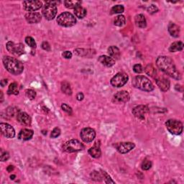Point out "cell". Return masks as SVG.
<instances>
[{"mask_svg": "<svg viewBox=\"0 0 184 184\" xmlns=\"http://www.w3.org/2000/svg\"><path fill=\"white\" fill-rule=\"evenodd\" d=\"M156 64L160 71L165 73L166 75L172 77V78L180 80L181 78V75L174 64L173 60L166 56L158 57Z\"/></svg>", "mask_w": 184, "mask_h": 184, "instance_id": "1", "label": "cell"}, {"mask_svg": "<svg viewBox=\"0 0 184 184\" xmlns=\"http://www.w3.org/2000/svg\"><path fill=\"white\" fill-rule=\"evenodd\" d=\"M2 61L7 71L12 74L19 75L24 70V66L21 62L11 56H4Z\"/></svg>", "mask_w": 184, "mask_h": 184, "instance_id": "2", "label": "cell"}, {"mask_svg": "<svg viewBox=\"0 0 184 184\" xmlns=\"http://www.w3.org/2000/svg\"><path fill=\"white\" fill-rule=\"evenodd\" d=\"M133 86L142 91H151L154 89V86L152 82L145 76H138L133 80Z\"/></svg>", "mask_w": 184, "mask_h": 184, "instance_id": "3", "label": "cell"}, {"mask_svg": "<svg viewBox=\"0 0 184 184\" xmlns=\"http://www.w3.org/2000/svg\"><path fill=\"white\" fill-rule=\"evenodd\" d=\"M60 3L57 1H47L43 7V16L48 20H52L56 16L57 14V4Z\"/></svg>", "mask_w": 184, "mask_h": 184, "instance_id": "4", "label": "cell"}, {"mask_svg": "<svg viewBox=\"0 0 184 184\" xmlns=\"http://www.w3.org/2000/svg\"><path fill=\"white\" fill-rule=\"evenodd\" d=\"M57 22L61 26L63 27H71L76 23V17L70 12H66L61 13L57 17Z\"/></svg>", "mask_w": 184, "mask_h": 184, "instance_id": "5", "label": "cell"}, {"mask_svg": "<svg viewBox=\"0 0 184 184\" xmlns=\"http://www.w3.org/2000/svg\"><path fill=\"white\" fill-rule=\"evenodd\" d=\"M165 125L167 130L173 135H178L183 132V124L177 119H168Z\"/></svg>", "mask_w": 184, "mask_h": 184, "instance_id": "6", "label": "cell"}, {"mask_svg": "<svg viewBox=\"0 0 184 184\" xmlns=\"http://www.w3.org/2000/svg\"><path fill=\"white\" fill-rule=\"evenodd\" d=\"M84 148V146L80 141L78 140H71L64 144L63 149L67 153H74L82 150Z\"/></svg>", "mask_w": 184, "mask_h": 184, "instance_id": "7", "label": "cell"}, {"mask_svg": "<svg viewBox=\"0 0 184 184\" xmlns=\"http://www.w3.org/2000/svg\"><path fill=\"white\" fill-rule=\"evenodd\" d=\"M128 75L125 73H118L111 79V84L114 87H122L128 81Z\"/></svg>", "mask_w": 184, "mask_h": 184, "instance_id": "8", "label": "cell"}, {"mask_svg": "<svg viewBox=\"0 0 184 184\" xmlns=\"http://www.w3.org/2000/svg\"><path fill=\"white\" fill-rule=\"evenodd\" d=\"M7 49L9 53L17 55V56H21L24 53V46L21 43L15 44L13 42L9 41L6 45Z\"/></svg>", "mask_w": 184, "mask_h": 184, "instance_id": "9", "label": "cell"}, {"mask_svg": "<svg viewBox=\"0 0 184 184\" xmlns=\"http://www.w3.org/2000/svg\"><path fill=\"white\" fill-rule=\"evenodd\" d=\"M81 140H83L84 143H91L92 141L94 140L96 137V133L94 130L90 127H86L84 128L81 132Z\"/></svg>", "mask_w": 184, "mask_h": 184, "instance_id": "10", "label": "cell"}, {"mask_svg": "<svg viewBox=\"0 0 184 184\" xmlns=\"http://www.w3.org/2000/svg\"><path fill=\"white\" fill-rule=\"evenodd\" d=\"M22 5L24 10L33 12L41 9L43 6V3L41 1H24Z\"/></svg>", "mask_w": 184, "mask_h": 184, "instance_id": "11", "label": "cell"}, {"mask_svg": "<svg viewBox=\"0 0 184 184\" xmlns=\"http://www.w3.org/2000/svg\"><path fill=\"white\" fill-rule=\"evenodd\" d=\"M1 133L7 138H13L15 136V131L12 125L7 123L0 124Z\"/></svg>", "mask_w": 184, "mask_h": 184, "instance_id": "12", "label": "cell"}, {"mask_svg": "<svg viewBox=\"0 0 184 184\" xmlns=\"http://www.w3.org/2000/svg\"><path fill=\"white\" fill-rule=\"evenodd\" d=\"M130 100V94L126 91H119L116 94H114L113 101L116 104L125 103Z\"/></svg>", "mask_w": 184, "mask_h": 184, "instance_id": "13", "label": "cell"}, {"mask_svg": "<svg viewBox=\"0 0 184 184\" xmlns=\"http://www.w3.org/2000/svg\"><path fill=\"white\" fill-rule=\"evenodd\" d=\"M156 84L161 91H167L170 89V81L165 76H158L155 78Z\"/></svg>", "mask_w": 184, "mask_h": 184, "instance_id": "14", "label": "cell"}, {"mask_svg": "<svg viewBox=\"0 0 184 184\" xmlns=\"http://www.w3.org/2000/svg\"><path fill=\"white\" fill-rule=\"evenodd\" d=\"M135 147V144L133 143H130V142H127V143H120L116 145V150H117L119 153H120L122 154H125L129 153V152L133 150Z\"/></svg>", "mask_w": 184, "mask_h": 184, "instance_id": "15", "label": "cell"}, {"mask_svg": "<svg viewBox=\"0 0 184 184\" xmlns=\"http://www.w3.org/2000/svg\"><path fill=\"white\" fill-rule=\"evenodd\" d=\"M148 107L145 105H139L136 106L133 109V114L135 117L140 119H145V115L148 113Z\"/></svg>", "mask_w": 184, "mask_h": 184, "instance_id": "16", "label": "cell"}, {"mask_svg": "<svg viewBox=\"0 0 184 184\" xmlns=\"http://www.w3.org/2000/svg\"><path fill=\"white\" fill-rule=\"evenodd\" d=\"M26 20L30 24L38 23L41 21L42 16L38 12H28L25 14Z\"/></svg>", "mask_w": 184, "mask_h": 184, "instance_id": "17", "label": "cell"}, {"mask_svg": "<svg viewBox=\"0 0 184 184\" xmlns=\"http://www.w3.org/2000/svg\"><path fill=\"white\" fill-rule=\"evenodd\" d=\"M17 119L23 125H30L31 124V117L26 112H19L17 114Z\"/></svg>", "mask_w": 184, "mask_h": 184, "instance_id": "18", "label": "cell"}, {"mask_svg": "<svg viewBox=\"0 0 184 184\" xmlns=\"http://www.w3.org/2000/svg\"><path fill=\"white\" fill-rule=\"evenodd\" d=\"M34 135L33 131L29 129H23L19 132L18 138L22 140H29L33 138Z\"/></svg>", "mask_w": 184, "mask_h": 184, "instance_id": "19", "label": "cell"}, {"mask_svg": "<svg viewBox=\"0 0 184 184\" xmlns=\"http://www.w3.org/2000/svg\"><path fill=\"white\" fill-rule=\"evenodd\" d=\"M99 61L106 67H111L115 64V61L111 57L107 56H101L99 58Z\"/></svg>", "mask_w": 184, "mask_h": 184, "instance_id": "20", "label": "cell"}, {"mask_svg": "<svg viewBox=\"0 0 184 184\" xmlns=\"http://www.w3.org/2000/svg\"><path fill=\"white\" fill-rule=\"evenodd\" d=\"M168 32L171 36L174 38H178L180 35V27L175 23L170 22L168 25Z\"/></svg>", "mask_w": 184, "mask_h": 184, "instance_id": "21", "label": "cell"}, {"mask_svg": "<svg viewBox=\"0 0 184 184\" xmlns=\"http://www.w3.org/2000/svg\"><path fill=\"white\" fill-rule=\"evenodd\" d=\"M89 153L91 157H93L94 158H100V156L101 155V152L99 145H98L97 143H96L95 145L89 149Z\"/></svg>", "mask_w": 184, "mask_h": 184, "instance_id": "22", "label": "cell"}, {"mask_svg": "<svg viewBox=\"0 0 184 184\" xmlns=\"http://www.w3.org/2000/svg\"><path fill=\"white\" fill-rule=\"evenodd\" d=\"M108 53L111 56V58H112L113 59H119L121 56L120 51L116 46L109 47L108 48Z\"/></svg>", "mask_w": 184, "mask_h": 184, "instance_id": "23", "label": "cell"}, {"mask_svg": "<svg viewBox=\"0 0 184 184\" xmlns=\"http://www.w3.org/2000/svg\"><path fill=\"white\" fill-rule=\"evenodd\" d=\"M135 23L136 25L140 27V28H144L147 25V22H146V19L145 17L143 15V14H140L136 15L135 17Z\"/></svg>", "mask_w": 184, "mask_h": 184, "instance_id": "24", "label": "cell"}, {"mask_svg": "<svg viewBox=\"0 0 184 184\" xmlns=\"http://www.w3.org/2000/svg\"><path fill=\"white\" fill-rule=\"evenodd\" d=\"M183 48V43L181 41L174 42L173 43L170 45V48H169V51L174 53V52L181 51H182Z\"/></svg>", "mask_w": 184, "mask_h": 184, "instance_id": "25", "label": "cell"}, {"mask_svg": "<svg viewBox=\"0 0 184 184\" xmlns=\"http://www.w3.org/2000/svg\"><path fill=\"white\" fill-rule=\"evenodd\" d=\"M74 13H75V15L78 17L79 19H83L84 17H85L87 11L85 8L82 7L81 6H78L76 7V9H74Z\"/></svg>", "mask_w": 184, "mask_h": 184, "instance_id": "26", "label": "cell"}, {"mask_svg": "<svg viewBox=\"0 0 184 184\" xmlns=\"http://www.w3.org/2000/svg\"><path fill=\"white\" fill-rule=\"evenodd\" d=\"M61 90L64 94L67 95H71L72 94V89L70 84L67 81H63L61 83Z\"/></svg>", "mask_w": 184, "mask_h": 184, "instance_id": "27", "label": "cell"}, {"mask_svg": "<svg viewBox=\"0 0 184 184\" xmlns=\"http://www.w3.org/2000/svg\"><path fill=\"white\" fill-rule=\"evenodd\" d=\"M65 6L69 9H76L78 6H81V1H65L64 2Z\"/></svg>", "mask_w": 184, "mask_h": 184, "instance_id": "28", "label": "cell"}, {"mask_svg": "<svg viewBox=\"0 0 184 184\" xmlns=\"http://www.w3.org/2000/svg\"><path fill=\"white\" fill-rule=\"evenodd\" d=\"M145 71L148 75L151 77H153V78H155L156 74H157V71H156L155 68H154V66L152 65V64H149V65L147 66Z\"/></svg>", "mask_w": 184, "mask_h": 184, "instance_id": "29", "label": "cell"}, {"mask_svg": "<svg viewBox=\"0 0 184 184\" xmlns=\"http://www.w3.org/2000/svg\"><path fill=\"white\" fill-rule=\"evenodd\" d=\"M125 22H126V19H125V16L118 15L115 17V19H114V23L116 26L122 27L125 24Z\"/></svg>", "mask_w": 184, "mask_h": 184, "instance_id": "30", "label": "cell"}, {"mask_svg": "<svg viewBox=\"0 0 184 184\" xmlns=\"http://www.w3.org/2000/svg\"><path fill=\"white\" fill-rule=\"evenodd\" d=\"M8 94H14V95H17L19 94V89L18 85L17 83H12L9 86L8 89Z\"/></svg>", "mask_w": 184, "mask_h": 184, "instance_id": "31", "label": "cell"}, {"mask_svg": "<svg viewBox=\"0 0 184 184\" xmlns=\"http://www.w3.org/2000/svg\"><path fill=\"white\" fill-rule=\"evenodd\" d=\"M91 50L85 49H76L75 53L78 56H88L89 54H91Z\"/></svg>", "mask_w": 184, "mask_h": 184, "instance_id": "32", "label": "cell"}, {"mask_svg": "<svg viewBox=\"0 0 184 184\" xmlns=\"http://www.w3.org/2000/svg\"><path fill=\"white\" fill-rule=\"evenodd\" d=\"M91 177L93 180L96 181H102L103 176L101 173H99V171H96L94 170L93 172H91Z\"/></svg>", "mask_w": 184, "mask_h": 184, "instance_id": "33", "label": "cell"}, {"mask_svg": "<svg viewBox=\"0 0 184 184\" xmlns=\"http://www.w3.org/2000/svg\"><path fill=\"white\" fill-rule=\"evenodd\" d=\"M125 11V8L122 5H115L111 9V14H117V13H122Z\"/></svg>", "mask_w": 184, "mask_h": 184, "instance_id": "34", "label": "cell"}, {"mask_svg": "<svg viewBox=\"0 0 184 184\" xmlns=\"http://www.w3.org/2000/svg\"><path fill=\"white\" fill-rule=\"evenodd\" d=\"M142 169L144 170H148L152 167V162L150 160H148V159H145L143 161L141 165Z\"/></svg>", "mask_w": 184, "mask_h": 184, "instance_id": "35", "label": "cell"}, {"mask_svg": "<svg viewBox=\"0 0 184 184\" xmlns=\"http://www.w3.org/2000/svg\"><path fill=\"white\" fill-rule=\"evenodd\" d=\"M25 43L28 45L30 47H31V48H35L37 45L35 41V40L32 38L30 36H27L25 38Z\"/></svg>", "mask_w": 184, "mask_h": 184, "instance_id": "36", "label": "cell"}, {"mask_svg": "<svg viewBox=\"0 0 184 184\" xmlns=\"http://www.w3.org/2000/svg\"><path fill=\"white\" fill-rule=\"evenodd\" d=\"M25 94L27 97L31 100H33L36 96V92L33 89H27L25 91Z\"/></svg>", "mask_w": 184, "mask_h": 184, "instance_id": "37", "label": "cell"}, {"mask_svg": "<svg viewBox=\"0 0 184 184\" xmlns=\"http://www.w3.org/2000/svg\"><path fill=\"white\" fill-rule=\"evenodd\" d=\"M101 174H102L104 180L105 181L106 183H114V181L111 178L110 176H109L107 173L105 172V171H101Z\"/></svg>", "mask_w": 184, "mask_h": 184, "instance_id": "38", "label": "cell"}, {"mask_svg": "<svg viewBox=\"0 0 184 184\" xmlns=\"http://www.w3.org/2000/svg\"><path fill=\"white\" fill-rule=\"evenodd\" d=\"M61 108L64 111H66V112L68 113V114H72V113H73L72 108L71 107V106H69L68 105H67L66 104H62Z\"/></svg>", "mask_w": 184, "mask_h": 184, "instance_id": "39", "label": "cell"}, {"mask_svg": "<svg viewBox=\"0 0 184 184\" xmlns=\"http://www.w3.org/2000/svg\"><path fill=\"white\" fill-rule=\"evenodd\" d=\"M9 153H7V151H4L3 150H1V161L4 162V161H6L9 159Z\"/></svg>", "mask_w": 184, "mask_h": 184, "instance_id": "40", "label": "cell"}, {"mask_svg": "<svg viewBox=\"0 0 184 184\" xmlns=\"http://www.w3.org/2000/svg\"><path fill=\"white\" fill-rule=\"evenodd\" d=\"M60 135H61V130H60L58 127H56L53 131H52L51 137L52 138H58Z\"/></svg>", "mask_w": 184, "mask_h": 184, "instance_id": "41", "label": "cell"}, {"mask_svg": "<svg viewBox=\"0 0 184 184\" xmlns=\"http://www.w3.org/2000/svg\"><path fill=\"white\" fill-rule=\"evenodd\" d=\"M133 71L135 72L136 73H141L143 72V68L140 64H136L133 67Z\"/></svg>", "mask_w": 184, "mask_h": 184, "instance_id": "42", "label": "cell"}, {"mask_svg": "<svg viewBox=\"0 0 184 184\" xmlns=\"http://www.w3.org/2000/svg\"><path fill=\"white\" fill-rule=\"evenodd\" d=\"M158 11V7L155 5H153V4H152V5H150L148 8V12L150 14H154L155 13V12H157Z\"/></svg>", "mask_w": 184, "mask_h": 184, "instance_id": "43", "label": "cell"}, {"mask_svg": "<svg viewBox=\"0 0 184 184\" xmlns=\"http://www.w3.org/2000/svg\"><path fill=\"white\" fill-rule=\"evenodd\" d=\"M42 48L46 51H51V46H50L48 42H43L42 43Z\"/></svg>", "mask_w": 184, "mask_h": 184, "instance_id": "44", "label": "cell"}, {"mask_svg": "<svg viewBox=\"0 0 184 184\" xmlns=\"http://www.w3.org/2000/svg\"><path fill=\"white\" fill-rule=\"evenodd\" d=\"M63 56L65 58H66V59H70V58H71V57H72L71 52L68 51H64L63 53Z\"/></svg>", "mask_w": 184, "mask_h": 184, "instance_id": "45", "label": "cell"}, {"mask_svg": "<svg viewBox=\"0 0 184 184\" xmlns=\"http://www.w3.org/2000/svg\"><path fill=\"white\" fill-rule=\"evenodd\" d=\"M84 96L83 93H81L80 92V93H78V94H77L76 99L78 101H82L84 99Z\"/></svg>", "mask_w": 184, "mask_h": 184, "instance_id": "46", "label": "cell"}, {"mask_svg": "<svg viewBox=\"0 0 184 184\" xmlns=\"http://www.w3.org/2000/svg\"><path fill=\"white\" fill-rule=\"evenodd\" d=\"M7 79H4V80H2L1 81V86L2 87L5 86L7 85Z\"/></svg>", "mask_w": 184, "mask_h": 184, "instance_id": "47", "label": "cell"}, {"mask_svg": "<svg viewBox=\"0 0 184 184\" xmlns=\"http://www.w3.org/2000/svg\"><path fill=\"white\" fill-rule=\"evenodd\" d=\"M14 166L13 165H9L8 167H7V171H8V172H12V170H14Z\"/></svg>", "mask_w": 184, "mask_h": 184, "instance_id": "48", "label": "cell"}, {"mask_svg": "<svg viewBox=\"0 0 184 184\" xmlns=\"http://www.w3.org/2000/svg\"><path fill=\"white\" fill-rule=\"evenodd\" d=\"M0 94H1V102H2L3 101V93H2V91H0Z\"/></svg>", "mask_w": 184, "mask_h": 184, "instance_id": "49", "label": "cell"}, {"mask_svg": "<svg viewBox=\"0 0 184 184\" xmlns=\"http://www.w3.org/2000/svg\"><path fill=\"white\" fill-rule=\"evenodd\" d=\"M15 177H16V176H14V175H12V176H10V178L12 179V180H14V178H15Z\"/></svg>", "mask_w": 184, "mask_h": 184, "instance_id": "50", "label": "cell"}]
</instances>
